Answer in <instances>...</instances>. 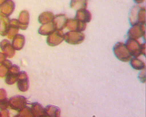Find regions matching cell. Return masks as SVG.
Masks as SVG:
<instances>
[{
	"label": "cell",
	"instance_id": "obj_2",
	"mask_svg": "<svg viewBox=\"0 0 146 117\" xmlns=\"http://www.w3.org/2000/svg\"><path fill=\"white\" fill-rule=\"evenodd\" d=\"M113 51L116 57L123 62H128L132 58L125 44L122 42L117 43L114 46Z\"/></svg>",
	"mask_w": 146,
	"mask_h": 117
},
{
	"label": "cell",
	"instance_id": "obj_17",
	"mask_svg": "<svg viewBox=\"0 0 146 117\" xmlns=\"http://www.w3.org/2000/svg\"><path fill=\"white\" fill-rule=\"evenodd\" d=\"M130 65L132 68L137 70H143L144 69H146L145 63L137 58L131 59Z\"/></svg>",
	"mask_w": 146,
	"mask_h": 117
},
{
	"label": "cell",
	"instance_id": "obj_9",
	"mask_svg": "<svg viewBox=\"0 0 146 117\" xmlns=\"http://www.w3.org/2000/svg\"><path fill=\"white\" fill-rule=\"evenodd\" d=\"M20 73L19 67L16 65H13L7 72L6 82L8 84H12L18 79V75Z\"/></svg>",
	"mask_w": 146,
	"mask_h": 117
},
{
	"label": "cell",
	"instance_id": "obj_22",
	"mask_svg": "<svg viewBox=\"0 0 146 117\" xmlns=\"http://www.w3.org/2000/svg\"><path fill=\"white\" fill-rule=\"evenodd\" d=\"M87 1H88V0H87Z\"/></svg>",
	"mask_w": 146,
	"mask_h": 117
},
{
	"label": "cell",
	"instance_id": "obj_7",
	"mask_svg": "<svg viewBox=\"0 0 146 117\" xmlns=\"http://www.w3.org/2000/svg\"><path fill=\"white\" fill-rule=\"evenodd\" d=\"M66 28L71 31H75L82 32L84 31L86 28V23L77 19H68L67 21Z\"/></svg>",
	"mask_w": 146,
	"mask_h": 117
},
{
	"label": "cell",
	"instance_id": "obj_15",
	"mask_svg": "<svg viewBox=\"0 0 146 117\" xmlns=\"http://www.w3.org/2000/svg\"><path fill=\"white\" fill-rule=\"evenodd\" d=\"M87 2V0H71L70 7L76 10L86 9L88 5Z\"/></svg>",
	"mask_w": 146,
	"mask_h": 117
},
{
	"label": "cell",
	"instance_id": "obj_6",
	"mask_svg": "<svg viewBox=\"0 0 146 117\" xmlns=\"http://www.w3.org/2000/svg\"><path fill=\"white\" fill-rule=\"evenodd\" d=\"M64 40V34L62 30H55L48 35L47 39V44L51 46L58 45Z\"/></svg>",
	"mask_w": 146,
	"mask_h": 117
},
{
	"label": "cell",
	"instance_id": "obj_18",
	"mask_svg": "<svg viewBox=\"0 0 146 117\" xmlns=\"http://www.w3.org/2000/svg\"><path fill=\"white\" fill-rule=\"evenodd\" d=\"M146 72H145V69H143V71H141L139 75V80L143 83H145L146 81Z\"/></svg>",
	"mask_w": 146,
	"mask_h": 117
},
{
	"label": "cell",
	"instance_id": "obj_10",
	"mask_svg": "<svg viewBox=\"0 0 146 117\" xmlns=\"http://www.w3.org/2000/svg\"><path fill=\"white\" fill-rule=\"evenodd\" d=\"M68 18L65 14H59L54 16L53 20L56 30H62L66 28Z\"/></svg>",
	"mask_w": 146,
	"mask_h": 117
},
{
	"label": "cell",
	"instance_id": "obj_21",
	"mask_svg": "<svg viewBox=\"0 0 146 117\" xmlns=\"http://www.w3.org/2000/svg\"><path fill=\"white\" fill-rule=\"evenodd\" d=\"M7 0H0V5H2L3 3H4L5 2H6Z\"/></svg>",
	"mask_w": 146,
	"mask_h": 117
},
{
	"label": "cell",
	"instance_id": "obj_1",
	"mask_svg": "<svg viewBox=\"0 0 146 117\" xmlns=\"http://www.w3.org/2000/svg\"><path fill=\"white\" fill-rule=\"evenodd\" d=\"M129 22L131 25L146 24L145 7L137 5L132 7L129 13Z\"/></svg>",
	"mask_w": 146,
	"mask_h": 117
},
{
	"label": "cell",
	"instance_id": "obj_5",
	"mask_svg": "<svg viewBox=\"0 0 146 117\" xmlns=\"http://www.w3.org/2000/svg\"><path fill=\"white\" fill-rule=\"evenodd\" d=\"M126 46L130 55L134 58H137L141 55V44L135 39H128Z\"/></svg>",
	"mask_w": 146,
	"mask_h": 117
},
{
	"label": "cell",
	"instance_id": "obj_3",
	"mask_svg": "<svg viewBox=\"0 0 146 117\" xmlns=\"http://www.w3.org/2000/svg\"><path fill=\"white\" fill-rule=\"evenodd\" d=\"M85 35L83 33L75 31H70L64 34V40L68 44L77 45L82 43L84 40Z\"/></svg>",
	"mask_w": 146,
	"mask_h": 117
},
{
	"label": "cell",
	"instance_id": "obj_8",
	"mask_svg": "<svg viewBox=\"0 0 146 117\" xmlns=\"http://www.w3.org/2000/svg\"><path fill=\"white\" fill-rule=\"evenodd\" d=\"M17 87L22 92L27 91L29 88V79L27 73L25 71H21L18 75L17 79Z\"/></svg>",
	"mask_w": 146,
	"mask_h": 117
},
{
	"label": "cell",
	"instance_id": "obj_4",
	"mask_svg": "<svg viewBox=\"0 0 146 117\" xmlns=\"http://www.w3.org/2000/svg\"><path fill=\"white\" fill-rule=\"evenodd\" d=\"M146 28L144 24H135L132 25V28H130L128 31L127 36L129 39H139L144 37L145 38Z\"/></svg>",
	"mask_w": 146,
	"mask_h": 117
},
{
	"label": "cell",
	"instance_id": "obj_13",
	"mask_svg": "<svg viewBox=\"0 0 146 117\" xmlns=\"http://www.w3.org/2000/svg\"><path fill=\"white\" fill-rule=\"evenodd\" d=\"M31 108L33 117H45L44 108L39 103H32Z\"/></svg>",
	"mask_w": 146,
	"mask_h": 117
},
{
	"label": "cell",
	"instance_id": "obj_16",
	"mask_svg": "<svg viewBox=\"0 0 146 117\" xmlns=\"http://www.w3.org/2000/svg\"><path fill=\"white\" fill-rule=\"evenodd\" d=\"M54 17V16L52 12H43L39 16L38 20L42 24H45L52 21Z\"/></svg>",
	"mask_w": 146,
	"mask_h": 117
},
{
	"label": "cell",
	"instance_id": "obj_12",
	"mask_svg": "<svg viewBox=\"0 0 146 117\" xmlns=\"http://www.w3.org/2000/svg\"><path fill=\"white\" fill-rule=\"evenodd\" d=\"M45 117H59L60 116V110L54 106H47L44 108Z\"/></svg>",
	"mask_w": 146,
	"mask_h": 117
},
{
	"label": "cell",
	"instance_id": "obj_20",
	"mask_svg": "<svg viewBox=\"0 0 146 117\" xmlns=\"http://www.w3.org/2000/svg\"><path fill=\"white\" fill-rule=\"evenodd\" d=\"M134 1L135 3H137V4H141L142 3L144 2L145 0H134Z\"/></svg>",
	"mask_w": 146,
	"mask_h": 117
},
{
	"label": "cell",
	"instance_id": "obj_19",
	"mask_svg": "<svg viewBox=\"0 0 146 117\" xmlns=\"http://www.w3.org/2000/svg\"><path fill=\"white\" fill-rule=\"evenodd\" d=\"M145 43H144L143 44H141V54L145 56V53H146V45H145Z\"/></svg>",
	"mask_w": 146,
	"mask_h": 117
},
{
	"label": "cell",
	"instance_id": "obj_11",
	"mask_svg": "<svg viewBox=\"0 0 146 117\" xmlns=\"http://www.w3.org/2000/svg\"><path fill=\"white\" fill-rule=\"evenodd\" d=\"M75 19L85 23H88L91 21L92 15L91 13L86 9L77 10Z\"/></svg>",
	"mask_w": 146,
	"mask_h": 117
},
{
	"label": "cell",
	"instance_id": "obj_14",
	"mask_svg": "<svg viewBox=\"0 0 146 117\" xmlns=\"http://www.w3.org/2000/svg\"><path fill=\"white\" fill-rule=\"evenodd\" d=\"M56 30L55 28L54 25L52 21L50 22L49 23H46L43 24L39 28L38 32L40 34L44 36H47L50 34L51 32H52L54 30Z\"/></svg>",
	"mask_w": 146,
	"mask_h": 117
}]
</instances>
